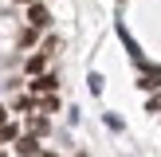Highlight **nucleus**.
<instances>
[{
    "label": "nucleus",
    "instance_id": "1",
    "mask_svg": "<svg viewBox=\"0 0 161 157\" xmlns=\"http://www.w3.org/2000/svg\"><path fill=\"white\" fill-rule=\"evenodd\" d=\"M138 86L142 90H161V67H146L142 78H138Z\"/></svg>",
    "mask_w": 161,
    "mask_h": 157
},
{
    "label": "nucleus",
    "instance_id": "2",
    "mask_svg": "<svg viewBox=\"0 0 161 157\" xmlns=\"http://www.w3.org/2000/svg\"><path fill=\"white\" fill-rule=\"evenodd\" d=\"M28 24H31V28H47V24H51V16H47V8L31 0V8H28Z\"/></svg>",
    "mask_w": 161,
    "mask_h": 157
},
{
    "label": "nucleus",
    "instance_id": "3",
    "mask_svg": "<svg viewBox=\"0 0 161 157\" xmlns=\"http://www.w3.org/2000/svg\"><path fill=\"white\" fill-rule=\"evenodd\" d=\"M16 153H20V157H36V153H39V138H36V133L16 138Z\"/></svg>",
    "mask_w": 161,
    "mask_h": 157
},
{
    "label": "nucleus",
    "instance_id": "4",
    "mask_svg": "<svg viewBox=\"0 0 161 157\" xmlns=\"http://www.w3.org/2000/svg\"><path fill=\"white\" fill-rule=\"evenodd\" d=\"M55 86H59V83H55V75H43V71H39L36 83H31V90H36V94H51Z\"/></svg>",
    "mask_w": 161,
    "mask_h": 157
},
{
    "label": "nucleus",
    "instance_id": "5",
    "mask_svg": "<svg viewBox=\"0 0 161 157\" xmlns=\"http://www.w3.org/2000/svg\"><path fill=\"white\" fill-rule=\"evenodd\" d=\"M16 138H20V130H16L12 122H4V126H0V141H16Z\"/></svg>",
    "mask_w": 161,
    "mask_h": 157
},
{
    "label": "nucleus",
    "instance_id": "6",
    "mask_svg": "<svg viewBox=\"0 0 161 157\" xmlns=\"http://www.w3.org/2000/svg\"><path fill=\"white\" fill-rule=\"evenodd\" d=\"M43 59H47L43 51H39V55H31V59H28V71H31V75H39V71H43Z\"/></svg>",
    "mask_w": 161,
    "mask_h": 157
},
{
    "label": "nucleus",
    "instance_id": "7",
    "mask_svg": "<svg viewBox=\"0 0 161 157\" xmlns=\"http://www.w3.org/2000/svg\"><path fill=\"white\" fill-rule=\"evenodd\" d=\"M39 110H47V114H51V110H59V98H55V90H51V94H43V102H39Z\"/></svg>",
    "mask_w": 161,
    "mask_h": 157
},
{
    "label": "nucleus",
    "instance_id": "8",
    "mask_svg": "<svg viewBox=\"0 0 161 157\" xmlns=\"http://www.w3.org/2000/svg\"><path fill=\"white\" fill-rule=\"evenodd\" d=\"M28 130L36 133V138H39V133H47V118H31V122H28Z\"/></svg>",
    "mask_w": 161,
    "mask_h": 157
},
{
    "label": "nucleus",
    "instance_id": "9",
    "mask_svg": "<svg viewBox=\"0 0 161 157\" xmlns=\"http://www.w3.org/2000/svg\"><path fill=\"white\" fill-rule=\"evenodd\" d=\"M146 110H149V114H161V94H153V98L146 102Z\"/></svg>",
    "mask_w": 161,
    "mask_h": 157
},
{
    "label": "nucleus",
    "instance_id": "10",
    "mask_svg": "<svg viewBox=\"0 0 161 157\" xmlns=\"http://www.w3.org/2000/svg\"><path fill=\"white\" fill-rule=\"evenodd\" d=\"M4 122H8V110H4V106H0V126H4Z\"/></svg>",
    "mask_w": 161,
    "mask_h": 157
},
{
    "label": "nucleus",
    "instance_id": "11",
    "mask_svg": "<svg viewBox=\"0 0 161 157\" xmlns=\"http://www.w3.org/2000/svg\"><path fill=\"white\" fill-rule=\"evenodd\" d=\"M43 157H55V153H43Z\"/></svg>",
    "mask_w": 161,
    "mask_h": 157
},
{
    "label": "nucleus",
    "instance_id": "12",
    "mask_svg": "<svg viewBox=\"0 0 161 157\" xmlns=\"http://www.w3.org/2000/svg\"><path fill=\"white\" fill-rule=\"evenodd\" d=\"M24 4H31V0H24Z\"/></svg>",
    "mask_w": 161,
    "mask_h": 157
},
{
    "label": "nucleus",
    "instance_id": "13",
    "mask_svg": "<svg viewBox=\"0 0 161 157\" xmlns=\"http://www.w3.org/2000/svg\"><path fill=\"white\" fill-rule=\"evenodd\" d=\"M0 157H4V153H0Z\"/></svg>",
    "mask_w": 161,
    "mask_h": 157
}]
</instances>
